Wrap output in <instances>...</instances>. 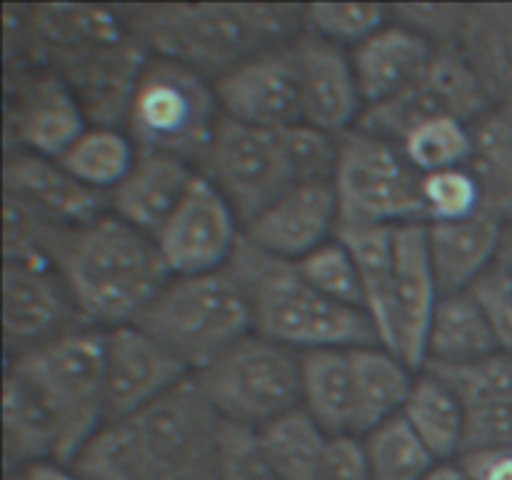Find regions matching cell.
Here are the masks:
<instances>
[{
	"label": "cell",
	"mask_w": 512,
	"mask_h": 480,
	"mask_svg": "<svg viewBox=\"0 0 512 480\" xmlns=\"http://www.w3.org/2000/svg\"><path fill=\"white\" fill-rule=\"evenodd\" d=\"M53 268L80 320L108 330L135 323L173 278L155 240L115 215L65 230Z\"/></svg>",
	"instance_id": "6da1fadb"
},
{
	"label": "cell",
	"mask_w": 512,
	"mask_h": 480,
	"mask_svg": "<svg viewBox=\"0 0 512 480\" xmlns=\"http://www.w3.org/2000/svg\"><path fill=\"white\" fill-rule=\"evenodd\" d=\"M303 23V8L270 3L143 5L130 33L158 58L198 73H228L263 50L288 45Z\"/></svg>",
	"instance_id": "7a4b0ae2"
},
{
	"label": "cell",
	"mask_w": 512,
	"mask_h": 480,
	"mask_svg": "<svg viewBox=\"0 0 512 480\" xmlns=\"http://www.w3.org/2000/svg\"><path fill=\"white\" fill-rule=\"evenodd\" d=\"M253 315V333L285 348H368L383 345L368 313L335 303L300 275L293 260L265 253L240 238L228 263Z\"/></svg>",
	"instance_id": "3957f363"
},
{
	"label": "cell",
	"mask_w": 512,
	"mask_h": 480,
	"mask_svg": "<svg viewBox=\"0 0 512 480\" xmlns=\"http://www.w3.org/2000/svg\"><path fill=\"white\" fill-rule=\"evenodd\" d=\"M38 393L60 433V465H73L80 450L105 425V333L78 328L8 363Z\"/></svg>",
	"instance_id": "277c9868"
},
{
	"label": "cell",
	"mask_w": 512,
	"mask_h": 480,
	"mask_svg": "<svg viewBox=\"0 0 512 480\" xmlns=\"http://www.w3.org/2000/svg\"><path fill=\"white\" fill-rule=\"evenodd\" d=\"M190 373L253 333V315L243 288L228 270L203 275H173L135 320Z\"/></svg>",
	"instance_id": "5b68a950"
},
{
	"label": "cell",
	"mask_w": 512,
	"mask_h": 480,
	"mask_svg": "<svg viewBox=\"0 0 512 480\" xmlns=\"http://www.w3.org/2000/svg\"><path fill=\"white\" fill-rule=\"evenodd\" d=\"M223 110L203 73L165 58H150L128 110V135L140 153L203 163Z\"/></svg>",
	"instance_id": "8992f818"
},
{
	"label": "cell",
	"mask_w": 512,
	"mask_h": 480,
	"mask_svg": "<svg viewBox=\"0 0 512 480\" xmlns=\"http://www.w3.org/2000/svg\"><path fill=\"white\" fill-rule=\"evenodd\" d=\"M120 423L148 480H218L223 418L195 375Z\"/></svg>",
	"instance_id": "52a82bcc"
},
{
	"label": "cell",
	"mask_w": 512,
	"mask_h": 480,
	"mask_svg": "<svg viewBox=\"0 0 512 480\" xmlns=\"http://www.w3.org/2000/svg\"><path fill=\"white\" fill-rule=\"evenodd\" d=\"M195 380L220 418L255 430L303 403L300 355L258 333L238 340Z\"/></svg>",
	"instance_id": "ba28073f"
},
{
	"label": "cell",
	"mask_w": 512,
	"mask_h": 480,
	"mask_svg": "<svg viewBox=\"0 0 512 480\" xmlns=\"http://www.w3.org/2000/svg\"><path fill=\"white\" fill-rule=\"evenodd\" d=\"M333 188L338 195L340 223H425L418 170L405 160L398 145L360 128L340 135Z\"/></svg>",
	"instance_id": "9c48e42d"
},
{
	"label": "cell",
	"mask_w": 512,
	"mask_h": 480,
	"mask_svg": "<svg viewBox=\"0 0 512 480\" xmlns=\"http://www.w3.org/2000/svg\"><path fill=\"white\" fill-rule=\"evenodd\" d=\"M203 175L233 205L243 228L298 185L280 130L253 128L225 115L203 158Z\"/></svg>",
	"instance_id": "30bf717a"
},
{
	"label": "cell",
	"mask_w": 512,
	"mask_h": 480,
	"mask_svg": "<svg viewBox=\"0 0 512 480\" xmlns=\"http://www.w3.org/2000/svg\"><path fill=\"white\" fill-rule=\"evenodd\" d=\"M493 110V98L463 50L458 45H440L425 75L413 88L373 108H365L355 128L400 145L405 133L423 120L448 115L473 125Z\"/></svg>",
	"instance_id": "8fae6325"
},
{
	"label": "cell",
	"mask_w": 512,
	"mask_h": 480,
	"mask_svg": "<svg viewBox=\"0 0 512 480\" xmlns=\"http://www.w3.org/2000/svg\"><path fill=\"white\" fill-rule=\"evenodd\" d=\"M240 238L243 223L233 205L198 173L153 240L170 275H203L228 268Z\"/></svg>",
	"instance_id": "7c38bea8"
},
{
	"label": "cell",
	"mask_w": 512,
	"mask_h": 480,
	"mask_svg": "<svg viewBox=\"0 0 512 480\" xmlns=\"http://www.w3.org/2000/svg\"><path fill=\"white\" fill-rule=\"evenodd\" d=\"M225 118L280 130L303 123V93L293 43L263 50L213 80Z\"/></svg>",
	"instance_id": "4fadbf2b"
},
{
	"label": "cell",
	"mask_w": 512,
	"mask_h": 480,
	"mask_svg": "<svg viewBox=\"0 0 512 480\" xmlns=\"http://www.w3.org/2000/svg\"><path fill=\"white\" fill-rule=\"evenodd\" d=\"M190 373L135 323L105 330V423L140 413Z\"/></svg>",
	"instance_id": "5bb4252c"
},
{
	"label": "cell",
	"mask_w": 512,
	"mask_h": 480,
	"mask_svg": "<svg viewBox=\"0 0 512 480\" xmlns=\"http://www.w3.org/2000/svg\"><path fill=\"white\" fill-rule=\"evenodd\" d=\"M148 63V48L130 33L118 43L98 45L60 60L55 73L68 80L88 120L100 128H118L120 120L128 118L135 88Z\"/></svg>",
	"instance_id": "9a60e30c"
},
{
	"label": "cell",
	"mask_w": 512,
	"mask_h": 480,
	"mask_svg": "<svg viewBox=\"0 0 512 480\" xmlns=\"http://www.w3.org/2000/svg\"><path fill=\"white\" fill-rule=\"evenodd\" d=\"M438 300L440 288L430 263L428 223L398 225L393 288L395 355L413 370L425 368V348Z\"/></svg>",
	"instance_id": "2e32d148"
},
{
	"label": "cell",
	"mask_w": 512,
	"mask_h": 480,
	"mask_svg": "<svg viewBox=\"0 0 512 480\" xmlns=\"http://www.w3.org/2000/svg\"><path fill=\"white\" fill-rule=\"evenodd\" d=\"M78 318L53 265L3 263V330L18 353L78 330Z\"/></svg>",
	"instance_id": "e0dca14e"
},
{
	"label": "cell",
	"mask_w": 512,
	"mask_h": 480,
	"mask_svg": "<svg viewBox=\"0 0 512 480\" xmlns=\"http://www.w3.org/2000/svg\"><path fill=\"white\" fill-rule=\"evenodd\" d=\"M303 93V123L330 135H345L365 113L363 95L350 55L343 45L300 33L293 40Z\"/></svg>",
	"instance_id": "ac0fdd59"
},
{
	"label": "cell",
	"mask_w": 512,
	"mask_h": 480,
	"mask_svg": "<svg viewBox=\"0 0 512 480\" xmlns=\"http://www.w3.org/2000/svg\"><path fill=\"white\" fill-rule=\"evenodd\" d=\"M340 223L338 195L333 180L298 183L253 223L243 228V235L265 253L298 263L315 248L335 238Z\"/></svg>",
	"instance_id": "d6986e66"
},
{
	"label": "cell",
	"mask_w": 512,
	"mask_h": 480,
	"mask_svg": "<svg viewBox=\"0 0 512 480\" xmlns=\"http://www.w3.org/2000/svg\"><path fill=\"white\" fill-rule=\"evenodd\" d=\"M3 193L23 200L63 228H80L108 215V195L88 188L58 160L10 150L3 163Z\"/></svg>",
	"instance_id": "ffe728a7"
},
{
	"label": "cell",
	"mask_w": 512,
	"mask_h": 480,
	"mask_svg": "<svg viewBox=\"0 0 512 480\" xmlns=\"http://www.w3.org/2000/svg\"><path fill=\"white\" fill-rule=\"evenodd\" d=\"M8 128L15 130L18 150L60 160L88 130V115L63 75L38 73L20 85Z\"/></svg>",
	"instance_id": "44dd1931"
},
{
	"label": "cell",
	"mask_w": 512,
	"mask_h": 480,
	"mask_svg": "<svg viewBox=\"0 0 512 480\" xmlns=\"http://www.w3.org/2000/svg\"><path fill=\"white\" fill-rule=\"evenodd\" d=\"M435 50L438 45L400 23H388L365 43L355 45L350 60L365 108L413 88L428 70Z\"/></svg>",
	"instance_id": "7402d4cb"
},
{
	"label": "cell",
	"mask_w": 512,
	"mask_h": 480,
	"mask_svg": "<svg viewBox=\"0 0 512 480\" xmlns=\"http://www.w3.org/2000/svg\"><path fill=\"white\" fill-rule=\"evenodd\" d=\"M195 170L173 155L140 153L133 170L108 195L110 210L130 228L155 238L188 193Z\"/></svg>",
	"instance_id": "603a6c76"
},
{
	"label": "cell",
	"mask_w": 512,
	"mask_h": 480,
	"mask_svg": "<svg viewBox=\"0 0 512 480\" xmlns=\"http://www.w3.org/2000/svg\"><path fill=\"white\" fill-rule=\"evenodd\" d=\"M508 225L478 213L453 223H428V250L440 295L468 290L485 270L498 263Z\"/></svg>",
	"instance_id": "cb8c5ba5"
},
{
	"label": "cell",
	"mask_w": 512,
	"mask_h": 480,
	"mask_svg": "<svg viewBox=\"0 0 512 480\" xmlns=\"http://www.w3.org/2000/svg\"><path fill=\"white\" fill-rule=\"evenodd\" d=\"M30 10L28 45L53 65L130 35V28L113 10L98 5H38Z\"/></svg>",
	"instance_id": "d4e9b609"
},
{
	"label": "cell",
	"mask_w": 512,
	"mask_h": 480,
	"mask_svg": "<svg viewBox=\"0 0 512 480\" xmlns=\"http://www.w3.org/2000/svg\"><path fill=\"white\" fill-rule=\"evenodd\" d=\"M3 448L8 473L35 463H58L60 433L53 415L33 388L13 370L3 383Z\"/></svg>",
	"instance_id": "484cf974"
},
{
	"label": "cell",
	"mask_w": 512,
	"mask_h": 480,
	"mask_svg": "<svg viewBox=\"0 0 512 480\" xmlns=\"http://www.w3.org/2000/svg\"><path fill=\"white\" fill-rule=\"evenodd\" d=\"M395 228L398 225H338V238L358 265L365 295V313L378 330L380 343L395 353L393 288H395Z\"/></svg>",
	"instance_id": "4316f807"
},
{
	"label": "cell",
	"mask_w": 512,
	"mask_h": 480,
	"mask_svg": "<svg viewBox=\"0 0 512 480\" xmlns=\"http://www.w3.org/2000/svg\"><path fill=\"white\" fill-rule=\"evenodd\" d=\"M355 380L353 435H368L385 420L403 413V405L413 390L415 378L410 365L403 363L385 345L350 350Z\"/></svg>",
	"instance_id": "83f0119b"
},
{
	"label": "cell",
	"mask_w": 512,
	"mask_h": 480,
	"mask_svg": "<svg viewBox=\"0 0 512 480\" xmlns=\"http://www.w3.org/2000/svg\"><path fill=\"white\" fill-rule=\"evenodd\" d=\"M458 48L498 108L512 98V3L468 5Z\"/></svg>",
	"instance_id": "f1b7e54d"
},
{
	"label": "cell",
	"mask_w": 512,
	"mask_h": 480,
	"mask_svg": "<svg viewBox=\"0 0 512 480\" xmlns=\"http://www.w3.org/2000/svg\"><path fill=\"white\" fill-rule=\"evenodd\" d=\"M303 408L330 435H353L355 380L350 350L320 348L300 353Z\"/></svg>",
	"instance_id": "f546056e"
},
{
	"label": "cell",
	"mask_w": 512,
	"mask_h": 480,
	"mask_svg": "<svg viewBox=\"0 0 512 480\" xmlns=\"http://www.w3.org/2000/svg\"><path fill=\"white\" fill-rule=\"evenodd\" d=\"M498 350L493 328L470 290L440 295L430 323L425 365L473 363Z\"/></svg>",
	"instance_id": "4dcf8cb0"
},
{
	"label": "cell",
	"mask_w": 512,
	"mask_h": 480,
	"mask_svg": "<svg viewBox=\"0 0 512 480\" xmlns=\"http://www.w3.org/2000/svg\"><path fill=\"white\" fill-rule=\"evenodd\" d=\"M403 415L425 448L438 460H458L463 450L465 410L458 395L438 378L423 373L415 378L413 390L403 405Z\"/></svg>",
	"instance_id": "1f68e13d"
},
{
	"label": "cell",
	"mask_w": 512,
	"mask_h": 480,
	"mask_svg": "<svg viewBox=\"0 0 512 480\" xmlns=\"http://www.w3.org/2000/svg\"><path fill=\"white\" fill-rule=\"evenodd\" d=\"M473 128V155L468 170L483 195V213L512 225V130L498 108Z\"/></svg>",
	"instance_id": "d6a6232c"
},
{
	"label": "cell",
	"mask_w": 512,
	"mask_h": 480,
	"mask_svg": "<svg viewBox=\"0 0 512 480\" xmlns=\"http://www.w3.org/2000/svg\"><path fill=\"white\" fill-rule=\"evenodd\" d=\"M138 155V145L128 133L93 125L65 150L58 163L83 185L110 195L133 170Z\"/></svg>",
	"instance_id": "836d02e7"
},
{
	"label": "cell",
	"mask_w": 512,
	"mask_h": 480,
	"mask_svg": "<svg viewBox=\"0 0 512 480\" xmlns=\"http://www.w3.org/2000/svg\"><path fill=\"white\" fill-rule=\"evenodd\" d=\"M370 480H423L440 463L403 415L385 420L363 440Z\"/></svg>",
	"instance_id": "e575fe53"
},
{
	"label": "cell",
	"mask_w": 512,
	"mask_h": 480,
	"mask_svg": "<svg viewBox=\"0 0 512 480\" xmlns=\"http://www.w3.org/2000/svg\"><path fill=\"white\" fill-rule=\"evenodd\" d=\"M398 148L420 175L463 168L473 155V128L458 118L438 115L408 130Z\"/></svg>",
	"instance_id": "d590c367"
},
{
	"label": "cell",
	"mask_w": 512,
	"mask_h": 480,
	"mask_svg": "<svg viewBox=\"0 0 512 480\" xmlns=\"http://www.w3.org/2000/svg\"><path fill=\"white\" fill-rule=\"evenodd\" d=\"M65 230L30 208L23 200L3 193V258L5 263L53 265L55 248Z\"/></svg>",
	"instance_id": "8d00e7d4"
},
{
	"label": "cell",
	"mask_w": 512,
	"mask_h": 480,
	"mask_svg": "<svg viewBox=\"0 0 512 480\" xmlns=\"http://www.w3.org/2000/svg\"><path fill=\"white\" fill-rule=\"evenodd\" d=\"M390 5L378 3H310L303 5L308 33L335 45H360L390 23Z\"/></svg>",
	"instance_id": "74e56055"
},
{
	"label": "cell",
	"mask_w": 512,
	"mask_h": 480,
	"mask_svg": "<svg viewBox=\"0 0 512 480\" xmlns=\"http://www.w3.org/2000/svg\"><path fill=\"white\" fill-rule=\"evenodd\" d=\"M295 265H298L300 275L315 290H320L325 298L365 313V295L358 265H355L353 255H350V250L345 248L338 235L320 245V248H315L305 258H300Z\"/></svg>",
	"instance_id": "f35d334b"
},
{
	"label": "cell",
	"mask_w": 512,
	"mask_h": 480,
	"mask_svg": "<svg viewBox=\"0 0 512 480\" xmlns=\"http://www.w3.org/2000/svg\"><path fill=\"white\" fill-rule=\"evenodd\" d=\"M423 370L438 375L463 405L512 398V355L500 350L473 363L425 365Z\"/></svg>",
	"instance_id": "ab89813d"
},
{
	"label": "cell",
	"mask_w": 512,
	"mask_h": 480,
	"mask_svg": "<svg viewBox=\"0 0 512 480\" xmlns=\"http://www.w3.org/2000/svg\"><path fill=\"white\" fill-rule=\"evenodd\" d=\"M425 223H453L483 213V195L468 165L420 175Z\"/></svg>",
	"instance_id": "60d3db41"
},
{
	"label": "cell",
	"mask_w": 512,
	"mask_h": 480,
	"mask_svg": "<svg viewBox=\"0 0 512 480\" xmlns=\"http://www.w3.org/2000/svg\"><path fill=\"white\" fill-rule=\"evenodd\" d=\"M218 480H288L255 428L223 420Z\"/></svg>",
	"instance_id": "b9f144b4"
},
{
	"label": "cell",
	"mask_w": 512,
	"mask_h": 480,
	"mask_svg": "<svg viewBox=\"0 0 512 480\" xmlns=\"http://www.w3.org/2000/svg\"><path fill=\"white\" fill-rule=\"evenodd\" d=\"M280 138L288 150L298 183L333 180L335 168H338V135H330L308 123H295L280 128Z\"/></svg>",
	"instance_id": "7bdbcfd3"
},
{
	"label": "cell",
	"mask_w": 512,
	"mask_h": 480,
	"mask_svg": "<svg viewBox=\"0 0 512 480\" xmlns=\"http://www.w3.org/2000/svg\"><path fill=\"white\" fill-rule=\"evenodd\" d=\"M468 5L458 3H400L390 5L393 23L405 25L433 45H458Z\"/></svg>",
	"instance_id": "ee69618b"
},
{
	"label": "cell",
	"mask_w": 512,
	"mask_h": 480,
	"mask_svg": "<svg viewBox=\"0 0 512 480\" xmlns=\"http://www.w3.org/2000/svg\"><path fill=\"white\" fill-rule=\"evenodd\" d=\"M470 293L483 308L500 353L512 355V273L503 263H493L473 285Z\"/></svg>",
	"instance_id": "f6af8a7d"
},
{
	"label": "cell",
	"mask_w": 512,
	"mask_h": 480,
	"mask_svg": "<svg viewBox=\"0 0 512 480\" xmlns=\"http://www.w3.org/2000/svg\"><path fill=\"white\" fill-rule=\"evenodd\" d=\"M463 410L465 433L460 455L512 445V398L463 405Z\"/></svg>",
	"instance_id": "bcb514c9"
},
{
	"label": "cell",
	"mask_w": 512,
	"mask_h": 480,
	"mask_svg": "<svg viewBox=\"0 0 512 480\" xmlns=\"http://www.w3.org/2000/svg\"><path fill=\"white\" fill-rule=\"evenodd\" d=\"M305 480H370L363 440L358 435H330Z\"/></svg>",
	"instance_id": "7dc6e473"
},
{
	"label": "cell",
	"mask_w": 512,
	"mask_h": 480,
	"mask_svg": "<svg viewBox=\"0 0 512 480\" xmlns=\"http://www.w3.org/2000/svg\"><path fill=\"white\" fill-rule=\"evenodd\" d=\"M458 463L470 480H512V445L463 453Z\"/></svg>",
	"instance_id": "c3c4849f"
},
{
	"label": "cell",
	"mask_w": 512,
	"mask_h": 480,
	"mask_svg": "<svg viewBox=\"0 0 512 480\" xmlns=\"http://www.w3.org/2000/svg\"><path fill=\"white\" fill-rule=\"evenodd\" d=\"M20 480H83L73 468L60 463H35L20 470Z\"/></svg>",
	"instance_id": "681fc988"
},
{
	"label": "cell",
	"mask_w": 512,
	"mask_h": 480,
	"mask_svg": "<svg viewBox=\"0 0 512 480\" xmlns=\"http://www.w3.org/2000/svg\"><path fill=\"white\" fill-rule=\"evenodd\" d=\"M423 480H470V475L465 473L458 460H440Z\"/></svg>",
	"instance_id": "f907efd6"
},
{
	"label": "cell",
	"mask_w": 512,
	"mask_h": 480,
	"mask_svg": "<svg viewBox=\"0 0 512 480\" xmlns=\"http://www.w3.org/2000/svg\"><path fill=\"white\" fill-rule=\"evenodd\" d=\"M498 263H503L505 268L512 273V225H508L503 233V243H500V253H498Z\"/></svg>",
	"instance_id": "816d5d0a"
},
{
	"label": "cell",
	"mask_w": 512,
	"mask_h": 480,
	"mask_svg": "<svg viewBox=\"0 0 512 480\" xmlns=\"http://www.w3.org/2000/svg\"><path fill=\"white\" fill-rule=\"evenodd\" d=\"M500 113H503V118L505 120H508V125H510V130H512V98L508 100V103H503V105H500Z\"/></svg>",
	"instance_id": "f5cc1de1"
},
{
	"label": "cell",
	"mask_w": 512,
	"mask_h": 480,
	"mask_svg": "<svg viewBox=\"0 0 512 480\" xmlns=\"http://www.w3.org/2000/svg\"><path fill=\"white\" fill-rule=\"evenodd\" d=\"M8 480H20V473H8Z\"/></svg>",
	"instance_id": "db71d44e"
}]
</instances>
